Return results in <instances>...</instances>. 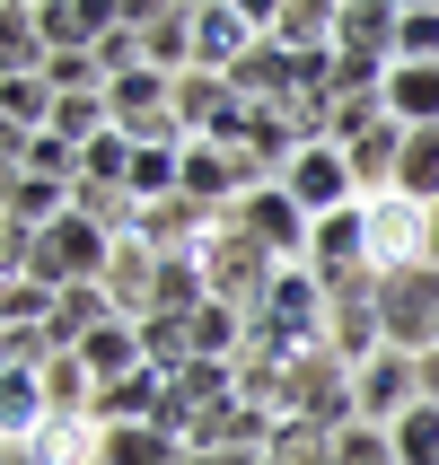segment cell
Segmentation results:
<instances>
[{
  "label": "cell",
  "instance_id": "obj_17",
  "mask_svg": "<svg viewBox=\"0 0 439 465\" xmlns=\"http://www.w3.org/2000/svg\"><path fill=\"white\" fill-rule=\"evenodd\" d=\"M71 193L79 184H53V176H0V220H18V229H53L62 211H71Z\"/></svg>",
  "mask_w": 439,
  "mask_h": 465
},
{
  "label": "cell",
  "instance_id": "obj_3",
  "mask_svg": "<svg viewBox=\"0 0 439 465\" xmlns=\"http://www.w3.org/2000/svg\"><path fill=\"white\" fill-rule=\"evenodd\" d=\"M203 282H211V299H220V308H237L246 325H255V308L273 299V282H282V263L264 255L255 237H237L229 220H220V237L203 246Z\"/></svg>",
  "mask_w": 439,
  "mask_h": 465
},
{
  "label": "cell",
  "instance_id": "obj_24",
  "mask_svg": "<svg viewBox=\"0 0 439 465\" xmlns=\"http://www.w3.org/2000/svg\"><path fill=\"white\" fill-rule=\"evenodd\" d=\"M395 193L404 203H439V124L404 132V167H395Z\"/></svg>",
  "mask_w": 439,
  "mask_h": 465
},
{
  "label": "cell",
  "instance_id": "obj_28",
  "mask_svg": "<svg viewBox=\"0 0 439 465\" xmlns=\"http://www.w3.org/2000/svg\"><path fill=\"white\" fill-rule=\"evenodd\" d=\"M334 465H395V440L378 421H352V430H334Z\"/></svg>",
  "mask_w": 439,
  "mask_h": 465
},
{
  "label": "cell",
  "instance_id": "obj_31",
  "mask_svg": "<svg viewBox=\"0 0 439 465\" xmlns=\"http://www.w3.org/2000/svg\"><path fill=\"white\" fill-rule=\"evenodd\" d=\"M422 361H431V351H422Z\"/></svg>",
  "mask_w": 439,
  "mask_h": 465
},
{
  "label": "cell",
  "instance_id": "obj_7",
  "mask_svg": "<svg viewBox=\"0 0 439 465\" xmlns=\"http://www.w3.org/2000/svg\"><path fill=\"white\" fill-rule=\"evenodd\" d=\"M325 351L352 369H369L378 351H387V316H378V272H361V282L334 290V308H325Z\"/></svg>",
  "mask_w": 439,
  "mask_h": 465
},
{
  "label": "cell",
  "instance_id": "obj_18",
  "mask_svg": "<svg viewBox=\"0 0 439 465\" xmlns=\"http://www.w3.org/2000/svg\"><path fill=\"white\" fill-rule=\"evenodd\" d=\"M141 45H150V71L158 79H185L194 71V9H141Z\"/></svg>",
  "mask_w": 439,
  "mask_h": 465
},
{
  "label": "cell",
  "instance_id": "obj_1",
  "mask_svg": "<svg viewBox=\"0 0 439 465\" xmlns=\"http://www.w3.org/2000/svg\"><path fill=\"white\" fill-rule=\"evenodd\" d=\"M282 421H308V430H352L361 421V387H352V361H334L325 342L299 351L282 369Z\"/></svg>",
  "mask_w": 439,
  "mask_h": 465
},
{
  "label": "cell",
  "instance_id": "obj_12",
  "mask_svg": "<svg viewBox=\"0 0 439 465\" xmlns=\"http://www.w3.org/2000/svg\"><path fill=\"white\" fill-rule=\"evenodd\" d=\"M343 0H264V45L282 53H334Z\"/></svg>",
  "mask_w": 439,
  "mask_h": 465
},
{
  "label": "cell",
  "instance_id": "obj_26",
  "mask_svg": "<svg viewBox=\"0 0 439 465\" xmlns=\"http://www.w3.org/2000/svg\"><path fill=\"white\" fill-rule=\"evenodd\" d=\"M395 62H439V9L431 0H404L395 9Z\"/></svg>",
  "mask_w": 439,
  "mask_h": 465
},
{
  "label": "cell",
  "instance_id": "obj_23",
  "mask_svg": "<svg viewBox=\"0 0 439 465\" xmlns=\"http://www.w3.org/2000/svg\"><path fill=\"white\" fill-rule=\"evenodd\" d=\"M334 45H352V53H395V9H387V0H343Z\"/></svg>",
  "mask_w": 439,
  "mask_h": 465
},
{
  "label": "cell",
  "instance_id": "obj_27",
  "mask_svg": "<svg viewBox=\"0 0 439 465\" xmlns=\"http://www.w3.org/2000/svg\"><path fill=\"white\" fill-rule=\"evenodd\" d=\"M387 440H395V465H439V404H414Z\"/></svg>",
  "mask_w": 439,
  "mask_h": 465
},
{
  "label": "cell",
  "instance_id": "obj_4",
  "mask_svg": "<svg viewBox=\"0 0 439 465\" xmlns=\"http://www.w3.org/2000/svg\"><path fill=\"white\" fill-rule=\"evenodd\" d=\"M378 316H387V351H439V263L378 272Z\"/></svg>",
  "mask_w": 439,
  "mask_h": 465
},
{
  "label": "cell",
  "instance_id": "obj_21",
  "mask_svg": "<svg viewBox=\"0 0 439 465\" xmlns=\"http://www.w3.org/2000/svg\"><path fill=\"white\" fill-rule=\"evenodd\" d=\"M132 203L150 211V203H176L185 193V141H158V150H132V184H124Z\"/></svg>",
  "mask_w": 439,
  "mask_h": 465
},
{
  "label": "cell",
  "instance_id": "obj_11",
  "mask_svg": "<svg viewBox=\"0 0 439 465\" xmlns=\"http://www.w3.org/2000/svg\"><path fill=\"white\" fill-rule=\"evenodd\" d=\"M352 387H361V421L395 430V421L422 404V361H414V351H378L369 369H352Z\"/></svg>",
  "mask_w": 439,
  "mask_h": 465
},
{
  "label": "cell",
  "instance_id": "obj_6",
  "mask_svg": "<svg viewBox=\"0 0 439 465\" xmlns=\"http://www.w3.org/2000/svg\"><path fill=\"white\" fill-rule=\"evenodd\" d=\"M264 45V0H194V71L229 79Z\"/></svg>",
  "mask_w": 439,
  "mask_h": 465
},
{
  "label": "cell",
  "instance_id": "obj_14",
  "mask_svg": "<svg viewBox=\"0 0 439 465\" xmlns=\"http://www.w3.org/2000/svg\"><path fill=\"white\" fill-rule=\"evenodd\" d=\"M194 448L176 440V430H158V421H115V430H97V465H185Z\"/></svg>",
  "mask_w": 439,
  "mask_h": 465
},
{
  "label": "cell",
  "instance_id": "obj_10",
  "mask_svg": "<svg viewBox=\"0 0 439 465\" xmlns=\"http://www.w3.org/2000/svg\"><path fill=\"white\" fill-rule=\"evenodd\" d=\"M308 272L325 290H343V282H361V272H378L369 263V211L352 203V211H334V220H316V237H308Z\"/></svg>",
  "mask_w": 439,
  "mask_h": 465
},
{
  "label": "cell",
  "instance_id": "obj_20",
  "mask_svg": "<svg viewBox=\"0 0 439 465\" xmlns=\"http://www.w3.org/2000/svg\"><path fill=\"white\" fill-rule=\"evenodd\" d=\"M203 308H211L203 255H158V290H150V316H203Z\"/></svg>",
  "mask_w": 439,
  "mask_h": 465
},
{
  "label": "cell",
  "instance_id": "obj_2",
  "mask_svg": "<svg viewBox=\"0 0 439 465\" xmlns=\"http://www.w3.org/2000/svg\"><path fill=\"white\" fill-rule=\"evenodd\" d=\"M115 246H124V237L97 229L88 211H62V220L35 237V272H26V282H45V290H88V282H105Z\"/></svg>",
  "mask_w": 439,
  "mask_h": 465
},
{
  "label": "cell",
  "instance_id": "obj_19",
  "mask_svg": "<svg viewBox=\"0 0 439 465\" xmlns=\"http://www.w3.org/2000/svg\"><path fill=\"white\" fill-rule=\"evenodd\" d=\"M79 369H88L97 387H115V378H132V369H150V361H141V325H124V316L97 325V334L79 342Z\"/></svg>",
  "mask_w": 439,
  "mask_h": 465
},
{
  "label": "cell",
  "instance_id": "obj_15",
  "mask_svg": "<svg viewBox=\"0 0 439 465\" xmlns=\"http://www.w3.org/2000/svg\"><path fill=\"white\" fill-rule=\"evenodd\" d=\"M150 290H158V255L141 246V237H124L115 263H105V299H115V316L141 325V316H150Z\"/></svg>",
  "mask_w": 439,
  "mask_h": 465
},
{
  "label": "cell",
  "instance_id": "obj_9",
  "mask_svg": "<svg viewBox=\"0 0 439 465\" xmlns=\"http://www.w3.org/2000/svg\"><path fill=\"white\" fill-rule=\"evenodd\" d=\"M290 203L308 211V220H334V211H352L361 203V176H352V158L334 150V141H308V150L290 158Z\"/></svg>",
  "mask_w": 439,
  "mask_h": 465
},
{
  "label": "cell",
  "instance_id": "obj_8",
  "mask_svg": "<svg viewBox=\"0 0 439 465\" xmlns=\"http://www.w3.org/2000/svg\"><path fill=\"white\" fill-rule=\"evenodd\" d=\"M369 263L378 272H404V263H431V203H404V193H369Z\"/></svg>",
  "mask_w": 439,
  "mask_h": 465
},
{
  "label": "cell",
  "instance_id": "obj_30",
  "mask_svg": "<svg viewBox=\"0 0 439 465\" xmlns=\"http://www.w3.org/2000/svg\"><path fill=\"white\" fill-rule=\"evenodd\" d=\"M0 369H18V334L9 325H0Z\"/></svg>",
  "mask_w": 439,
  "mask_h": 465
},
{
  "label": "cell",
  "instance_id": "obj_16",
  "mask_svg": "<svg viewBox=\"0 0 439 465\" xmlns=\"http://www.w3.org/2000/svg\"><path fill=\"white\" fill-rule=\"evenodd\" d=\"M378 97H387V114H395L404 132H431V124H439V62H395Z\"/></svg>",
  "mask_w": 439,
  "mask_h": 465
},
{
  "label": "cell",
  "instance_id": "obj_29",
  "mask_svg": "<svg viewBox=\"0 0 439 465\" xmlns=\"http://www.w3.org/2000/svg\"><path fill=\"white\" fill-rule=\"evenodd\" d=\"M185 465H264V457H255V448H194Z\"/></svg>",
  "mask_w": 439,
  "mask_h": 465
},
{
  "label": "cell",
  "instance_id": "obj_25",
  "mask_svg": "<svg viewBox=\"0 0 439 465\" xmlns=\"http://www.w3.org/2000/svg\"><path fill=\"white\" fill-rule=\"evenodd\" d=\"M79 184H97V193H124L132 184V141L124 132H97V141L79 150Z\"/></svg>",
  "mask_w": 439,
  "mask_h": 465
},
{
  "label": "cell",
  "instance_id": "obj_22",
  "mask_svg": "<svg viewBox=\"0 0 439 465\" xmlns=\"http://www.w3.org/2000/svg\"><path fill=\"white\" fill-rule=\"evenodd\" d=\"M185 325H194V361H246V334H255V325L237 308H220V299H211L203 316H185Z\"/></svg>",
  "mask_w": 439,
  "mask_h": 465
},
{
  "label": "cell",
  "instance_id": "obj_5",
  "mask_svg": "<svg viewBox=\"0 0 439 465\" xmlns=\"http://www.w3.org/2000/svg\"><path fill=\"white\" fill-rule=\"evenodd\" d=\"M229 229H237V237H255L273 263H308L316 220L290 203V184H255V193H237V203H229Z\"/></svg>",
  "mask_w": 439,
  "mask_h": 465
},
{
  "label": "cell",
  "instance_id": "obj_13",
  "mask_svg": "<svg viewBox=\"0 0 439 465\" xmlns=\"http://www.w3.org/2000/svg\"><path fill=\"white\" fill-rule=\"evenodd\" d=\"M53 45L35 26V0H0V79H45Z\"/></svg>",
  "mask_w": 439,
  "mask_h": 465
}]
</instances>
